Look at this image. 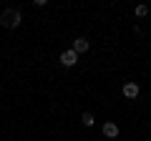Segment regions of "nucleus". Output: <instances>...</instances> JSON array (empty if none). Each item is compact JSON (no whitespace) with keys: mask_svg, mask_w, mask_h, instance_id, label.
<instances>
[{"mask_svg":"<svg viewBox=\"0 0 151 141\" xmlns=\"http://www.w3.org/2000/svg\"><path fill=\"white\" fill-rule=\"evenodd\" d=\"M20 20H23V15H20L18 8H5V10L0 13V25L3 28H18Z\"/></svg>","mask_w":151,"mask_h":141,"instance_id":"1","label":"nucleus"},{"mask_svg":"<svg viewBox=\"0 0 151 141\" xmlns=\"http://www.w3.org/2000/svg\"><path fill=\"white\" fill-rule=\"evenodd\" d=\"M58 60H60V65H65V68H73V65L78 63V53H76L73 48H65L63 53H60Z\"/></svg>","mask_w":151,"mask_h":141,"instance_id":"2","label":"nucleus"},{"mask_svg":"<svg viewBox=\"0 0 151 141\" xmlns=\"http://www.w3.org/2000/svg\"><path fill=\"white\" fill-rule=\"evenodd\" d=\"M121 91H124V96H126V98H139V93H141V86H139L136 81H126Z\"/></svg>","mask_w":151,"mask_h":141,"instance_id":"3","label":"nucleus"},{"mask_svg":"<svg viewBox=\"0 0 151 141\" xmlns=\"http://www.w3.org/2000/svg\"><path fill=\"white\" fill-rule=\"evenodd\" d=\"M101 131H103V136H106V139H116V136L121 134V131H119V124H113V121H106Z\"/></svg>","mask_w":151,"mask_h":141,"instance_id":"4","label":"nucleus"},{"mask_svg":"<svg viewBox=\"0 0 151 141\" xmlns=\"http://www.w3.org/2000/svg\"><path fill=\"white\" fill-rule=\"evenodd\" d=\"M70 48L81 55V53H86V50L91 48V40H86V38H73V45H70Z\"/></svg>","mask_w":151,"mask_h":141,"instance_id":"5","label":"nucleus"},{"mask_svg":"<svg viewBox=\"0 0 151 141\" xmlns=\"http://www.w3.org/2000/svg\"><path fill=\"white\" fill-rule=\"evenodd\" d=\"M81 121H83V126H86V129H91V126L96 124V119H93V114H88V111H86V114L81 116Z\"/></svg>","mask_w":151,"mask_h":141,"instance_id":"6","label":"nucleus"},{"mask_svg":"<svg viewBox=\"0 0 151 141\" xmlns=\"http://www.w3.org/2000/svg\"><path fill=\"white\" fill-rule=\"evenodd\" d=\"M146 15H149V5H144V3L136 5V18H146Z\"/></svg>","mask_w":151,"mask_h":141,"instance_id":"7","label":"nucleus"}]
</instances>
